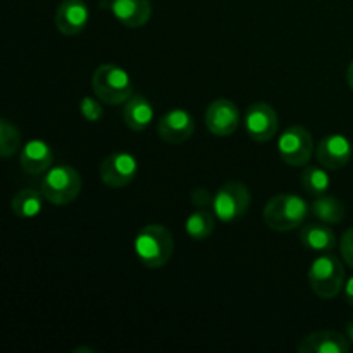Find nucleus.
<instances>
[{
	"mask_svg": "<svg viewBox=\"0 0 353 353\" xmlns=\"http://www.w3.org/2000/svg\"><path fill=\"white\" fill-rule=\"evenodd\" d=\"M316 155L317 162L327 171H340L350 164L353 157L352 141L340 133L326 134L317 145Z\"/></svg>",
	"mask_w": 353,
	"mask_h": 353,
	"instance_id": "10",
	"label": "nucleus"
},
{
	"mask_svg": "<svg viewBox=\"0 0 353 353\" xmlns=\"http://www.w3.org/2000/svg\"><path fill=\"white\" fill-rule=\"evenodd\" d=\"M190 199H192V203L199 209H212V202H214V196L210 195V192L203 186H199V188L193 190L190 193Z\"/></svg>",
	"mask_w": 353,
	"mask_h": 353,
	"instance_id": "26",
	"label": "nucleus"
},
{
	"mask_svg": "<svg viewBox=\"0 0 353 353\" xmlns=\"http://www.w3.org/2000/svg\"><path fill=\"white\" fill-rule=\"evenodd\" d=\"M300 241L303 247L314 252H331L336 247V234L334 231L324 224H305L299 233Z\"/></svg>",
	"mask_w": 353,
	"mask_h": 353,
	"instance_id": "18",
	"label": "nucleus"
},
{
	"mask_svg": "<svg viewBox=\"0 0 353 353\" xmlns=\"http://www.w3.org/2000/svg\"><path fill=\"white\" fill-rule=\"evenodd\" d=\"M205 126L214 137H231L240 126V109L228 99H217L205 110Z\"/></svg>",
	"mask_w": 353,
	"mask_h": 353,
	"instance_id": "11",
	"label": "nucleus"
},
{
	"mask_svg": "<svg viewBox=\"0 0 353 353\" xmlns=\"http://www.w3.org/2000/svg\"><path fill=\"white\" fill-rule=\"evenodd\" d=\"M214 230H216V219H214V212L210 214L209 210L200 209L196 212H192L185 221V231L192 240L202 241L212 236Z\"/></svg>",
	"mask_w": 353,
	"mask_h": 353,
	"instance_id": "21",
	"label": "nucleus"
},
{
	"mask_svg": "<svg viewBox=\"0 0 353 353\" xmlns=\"http://www.w3.org/2000/svg\"><path fill=\"white\" fill-rule=\"evenodd\" d=\"M43 193L41 190L23 188L10 200V210L19 219H34L43 210Z\"/></svg>",
	"mask_w": 353,
	"mask_h": 353,
	"instance_id": "19",
	"label": "nucleus"
},
{
	"mask_svg": "<svg viewBox=\"0 0 353 353\" xmlns=\"http://www.w3.org/2000/svg\"><path fill=\"white\" fill-rule=\"evenodd\" d=\"M347 81H348V86H350L353 92V61L350 62V65H348L347 69Z\"/></svg>",
	"mask_w": 353,
	"mask_h": 353,
	"instance_id": "28",
	"label": "nucleus"
},
{
	"mask_svg": "<svg viewBox=\"0 0 353 353\" xmlns=\"http://www.w3.org/2000/svg\"><path fill=\"white\" fill-rule=\"evenodd\" d=\"M307 278H309L310 288L319 299H336L345 286L343 262L336 255L324 252L323 255L312 261Z\"/></svg>",
	"mask_w": 353,
	"mask_h": 353,
	"instance_id": "4",
	"label": "nucleus"
},
{
	"mask_svg": "<svg viewBox=\"0 0 353 353\" xmlns=\"http://www.w3.org/2000/svg\"><path fill=\"white\" fill-rule=\"evenodd\" d=\"M155 112L152 102L140 93H133L131 99L124 103L123 121L131 131H137V133L145 131L152 124Z\"/></svg>",
	"mask_w": 353,
	"mask_h": 353,
	"instance_id": "17",
	"label": "nucleus"
},
{
	"mask_svg": "<svg viewBox=\"0 0 353 353\" xmlns=\"http://www.w3.org/2000/svg\"><path fill=\"white\" fill-rule=\"evenodd\" d=\"M340 254L341 259L348 268L353 269V228H348L340 240Z\"/></svg>",
	"mask_w": 353,
	"mask_h": 353,
	"instance_id": "25",
	"label": "nucleus"
},
{
	"mask_svg": "<svg viewBox=\"0 0 353 353\" xmlns=\"http://www.w3.org/2000/svg\"><path fill=\"white\" fill-rule=\"evenodd\" d=\"M19 164L26 174L38 176L45 174L54 164V152L52 147L43 140H30L23 145L19 154Z\"/></svg>",
	"mask_w": 353,
	"mask_h": 353,
	"instance_id": "16",
	"label": "nucleus"
},
{
	"mask_svg": "<svg viewBox=\"0 0 353 353\" xmlns=\"http://www.w3.org/2000/svg\"><path fill=\"white\" fill-rule=\"evenodd\" d=\"M21 131L19 128L14 123H10L9 119L2 117L0 119V155L3 159H9L16 154L21 147Z\"/></svg>",
	"mask_w": 353,
	"mask_h": 353,
	"instance_id": "23",
	"label": "nucleus"
},
{
	"mask_svg": "<svg viewBox=\"0 0 353 353\" xmlns=\"http://www.w3.org/2000/svg\"><path fill=\"white\" fill-rule=\"evenodd\" d=\"M347 336L350 340V343H353V319L347 324Z\"/></svg>",
	"mask_w": 353,
	"mask_h": 353,
	"instance_id": "29",
	"label": "nucleus"
},
{
	"mask_svg": "<svg viewBox=\"0 0 353 353\" xmlns=\"http://www.w3.org/2000/svg\"><path fill=\"white\" fill-rule=\"evenodd\" d=\"M310 214L314 217L326 224H340L345 219V210L343 202L336 196L331 195H321L316 196L312 203H310Z\"/></svg>",
	"mask_w": 353,
	"mask_h": 353,
	"instance_id": "20",
	"label": "nucleus"
},
{
	"mask_svg": "<svg viewBox=\"0 0 353 353\" xmlns=\"http://www.w3.org/2000/svg\"><path fill=\"white\" fill-rule=\"evenodd\" d=\"M102 100L99 97H83L81 100L78 102V109L79 114L85 117L88 123H99L102 121L103 117V107H102Z\"/></svg>",
	"mask_w": 353,
	"mask_h": 353,
	"instance_id": "24",
	"label": "nucleus"
},
{
	"mask_svg": "<svg viewBox=\"0 0 353 353\" xmlns=\"http://www.w3.org/2000/svg\"><path fill=\"white\" fill-rule=\"evenodd\" d=\"M296 350L299 353H348L350 340L338 331L319 330L303 336Z\"/></svg>",
	"mask_w": 353,
	"mask_h": 353,
	"instance_id": "15",
	"label": "nucleus"
},
{
	"mask_svg": "<svg viewBox=\"0 0 353 353\" xmlns=\"http://www.w3.org/2000/svg\"><path fill=\"white\" fill-rule=\"evenodd\" d=\"M133 247L141 264L150 269H161L171 261L174 252V238L171 231L162 224H147L137 233Z\"/></svg>",
	"mask_w": 353,
	"mask_h": 353,
	"instance_id": "1",
	"label": "nucleus"
},
{
	"mask_svg": "<svg viewBox=\"0 0 353 353\" xmlns=\"http://www.w3.org/2000/svg\"><path fill=\"white\" fill-rule=\"evenodd\" d=\"M279 159L292 168H303L314 155V138L307 128L295 124L279 134L278 138Z\"/></svg>",
	"mask_w": 353,
	"mask_h": 353,
	"instance_id": "7",
	"label": "nucleus"
},
{
	"mask_svg": "<svg viewBox=\"0 0 353 353\" xmlns=\"http://www.w3.org/2000/svg\"><path fill=\"white\" fill-rule=\"evenodd\" d=\"M92 90L107 105H121L126 103L133 95V83L126 69L121 65L107 62L100 64L93 71Z\"/></svg>",
	"mask_w": 353,
	"mask_h": 353,
	"instance_id": "3",
	"label": "nucleus"
},
{
	"mask_svg": "<svg viewBox=\"0 0 353 353\" xmlns=\"http://www.w3.org/2000/svg\"><path fill=\"white\" fill-rule=\"evenodd\" d=\"M243 123L248 137L261 143L271 141L279 128L278 112L268 102H255L248 105Z\"/></svg>",
	"mask_w": 353,
	"mask_h": 353,
	"instance_id": "9",
	"label": "nucleus"
},
{
	"mask_svg": "<svg viewBox=\"0 0 353 353\" xmlns=\"http://www.w3.org/2000/svg\"><path fill=\"white\" fill-rule=\"evenodd\" d=\"M345 299H347L348 305L353 307V276H350L345 283Z\"/></svg>",
	"mask_w": 353,
	"mask_h": 353,
	"instance_id": "27",
	"label": "nucleus"
},
{
	"mask_svg": "<svg viewBox=\"0 0 353 353\" xmlns=\"http://www.w3.org/2000/svg\"><path fill=\"white\" fill-rule=\"evenodd\" d=\"M300 185L307 193L314 196L326 195L331 186V178L327 169L323 165H309L300 174Z\"/></svg>",
	"mask_w": 353,
	"mask_h": 353,
	"instance_id": "22",
	"label": "nucleus"
},
{
	"mask_svg": "<svg viewBox=\"0 0 353 353\" xmlns=\"http://www.w3.org/2000/svg\"><path fill=\"white\" fill-rule=\"evenodd\" d=\"M40 190L52 205H69L81 192V176L69 164L52 165L43 174Z\"/></svg>",
	"mask_w": 353,
	"mask_h": 353,
	"instance_id": "5",
	"label": "nucleus"
},
{
	"mask_svg": "<svg viewBox=\"0 0 353 353\" xmlns=\"http://www.w3.org/2000/svg\"><path fill=\"white\" fill-rule=\"evenodd\" d=\"M138 159L130 152H114L100 162L99 174L105 186L121 190L130 185L138 174Z\"/></svg>",
	"mask_w": 353,
	"mask_h": 353,
	"instance_id": "8",
	"label": "nucleus"
},
{
	"mask_svg": "<svg viewBox=\"0 0 353 353\" xmlns=\"http://www.w3.org/2000/svg\"><path fill=\"white\" fill-rule=\"evenodd\" d=\"M107 9L117 23L131 30L143 28L152 17L150 0H109Z\"/></svg>",
	"mask_w": 353,
	"mask_h": 353,
	"instance_id": "14",
	"label": "nucleus"
},
{
	"mask_svg": "<svg viewBox=\"0 0 353 353\" xmlns=\"http://www.w3.org/2000/svg\"><path fill=\"white\" fill-rule=\"evenodd\" d=\"M252 193L241 181H228L214 195L212 212L221 223H233L241 219L250 209Z\"/></svg>",
	"mask_w": 353,
	"mask_h": 353,
	"instance_id": "6",
	"label": "nucleus"
},
{
	"mask_svg": "<svg viewBox=\"0 0 353 353\" xmlns=\"http://www.w3.org/2000/svg\"><path fill=\"white\" fill-rule=\"evenodd\" d=\"M310 205L295 193H279L268 200L264 207V223L278 233L296 230L309 217Z\"/></svg>",
	"mask_w": 353,
	"mask_h": 353,
	"instance_id": "2",
	"label": "nucleus"
},
{
	"mask_svg": "<svg viewBox=\"0 0 353 353\" xmlns=\"http://www.w3.org/2000/svg\"><path fill=\"white\" fill-rule=\"evenodd\" d=\"M55 28L64 37L83 33L90 23V9L85 0H62L55 9Z\"/></svg>",
	"mask_w": 353,
	"mask_h": 353,
	"instance_id": "12",
	"label": "nucleus"
},
{
	"mask_svg": "<svg viewBox=\"0 0 353 353\" xmlns=\"http://www.w3.org/2000/svg\"><path fill=\"white\" fill-rule=\"evenodd\" d=\"M195 131V119L185 109H172L159 119L157 133L162 141L171 145H179L190 140Z\"/></svg>",
	"mask_w": 353,
	"mask_h": 353,
	"instance_id": "13",
	"label": "nucleus"
}]
</instances>
